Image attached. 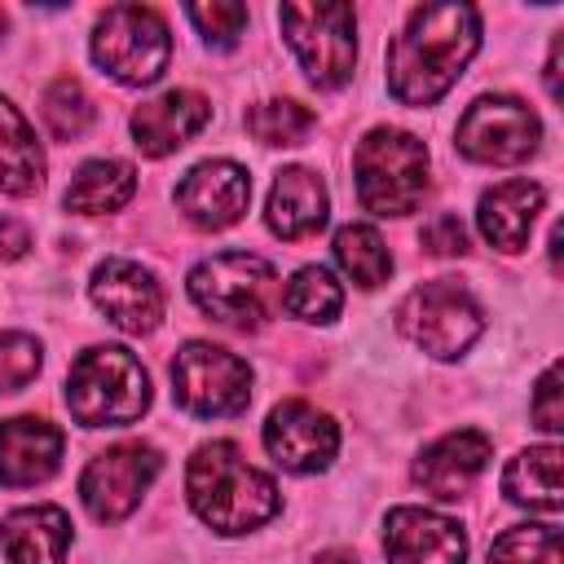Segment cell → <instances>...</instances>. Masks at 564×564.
I'll return each instance as SVG.
<instances>
[{
	"instance_id": "cell-1",
	"label": "cell",
	"mask_w": 564,
	"mask_h": 564,
	"mask_svg": "<svg viewBox=\"0 0 564 564\" xmlns=\"http://www.w3.org/2000/svg\"><path fill=\"white\" fill-rule=\"evenodd\" d=\"M480 48V13L471 4H419L388 44V93L401 106L441 101Z\"/></svg>"
},
{
	"instance_id": "cell-2",
	"label": "cell",
	"mask_w": 564,
	"mask_h": 564,
	"mask_svg": "<svg viewBox=\"0 0 564 564\" xmlns=\"http://www.w3.org/2000/svg\"><path fill=\"white\" fill-rule=\"evenodd\" d=\"M185 494L203 524L216 533H247L278 516L282 498L273 476L251 467L234 441H207L185 467Z\"/></svg>"
},
{
	"instance_id": "cell-3",
	"label": "cell",
	"mask_w": 564,
	"mask_h": 564,
	"mask_svg": "<svg viewBox=\"0 0 564 564\" xmlns=\"http://www.w3.org/2000/svg\"><path fill=\"white\" fill-rule=\"evenodd\" d=\"M66 410L84 427H123L150 410V375L145 366L119 348L101 344L70 361L66 375Z\"/></svg>"
},
{
	"instance_id": "cell-4",
	"label": "cell",
	"mask_w": 564,
	"mask_h": 564,
	"mask_svg": "<svg viewBox=\"0 0 564 564\" xmlns=\"http://www.w3.org/2000/svg\"><path fill=\"white\" fill-rule=\"evenodd\" d=\"M189 295L212 322L229 330H260L282 300V282L269 260L251 251H220L194 264Z\"/></svg>"
},
{
	"instance_id": "cell-5",
	"label": "cell",
	"mask_w": 564,
	"mask_h": 564,
	"mask_svg": "<svg viewBox=\"0 0 564 564\" xmlns=\"http://www.w3.org/2000/svg\"><path fill=\"white\" fill-rule=\"evenodd\" d=\"M357 198L375 216H410L427 194V145L401 128H370L352 154Z\"/></svg>"
},
{
	"instance_id": "cell-6",
	"label": "cell",
	"mask_w": 564,
	"mask_h": 564,
	"mask_svg": "<svg viewBox=\"0 0 564 564\" xmlns=\"http://www.w3.org/2000/svg\"><path fill=\"white\" fill-rule=\"evenodd\" d=\"M397 330L436 361H449L476 344L485 313L458 278H432L397 304Z\"/></svg>"
},
{
	"instance_id": "cell-7",
	"label": "cell",
	"mask_w": 564,
	"mask_h": 564,
	"mask_svg": "<svg viewBox=\"0 0 564 564\" xmlns=\"http://www.w3.org/2000/svg\"><path fill=\"white\" fill-rule=\"evenodd\" d=\"M172 35L150 4H110L93 26V62L119 84H154L167 70Z\"/></svg>"
},
{
	"instance_id": "cell-8",
	"label": "cell",
	"mask_w": 564,
	"mask_h": 564,
	"mask_svg": "<svg viewBox=\"0 0 564 564\" xmlns=\"http://www.w3.org/2000/svg\"><path fill=\"white\" fill-rule=\"evenodd\" d=\"M278 22L291 53L317 88H339L352 79L357 62V13L352 4H282Z\"/></svg>"
},
{
	"instance_id": "cell-9",
	"label": "cell",
	"mask_w": 564,
	"mask_h": 564,
	"mask_svg": "<svg viewBox=\"0 0 564 564\" xmlns=\"http://www.w3.org/2000/svg\"><path fill=\"white\" fill-rule=\"evenodd\" d=\"M172 397L194 419H229L251 401V366L220 344L189 339L172 361Z\"/></svg>"
},
{
	"instance_id": "cell-10",
	"label": "cell",
	"mask_w": 564,
	"mask_h": 564,
	"mask_svg": "<svg viewBox=\"0 0 564 564\" xmlns=\"http://www.w3.org/2000/svg\"><path fill=\"white\" fill-rule=\"evenodd\" d=\"M542 141L538 115L520 97H476L454 132V145L476 163H524Z\"/></svg>"
},
{
	"instance_id": "cell-11",
	"label": "cell",
	"mask_w": 564,
	"mask_h": 564,
	"mask_svg": "<svg viewBox=\"0 0 564 564\" xmlns=\"http://www.w3.org/2000/svg\"><path fill=\"white\" fill-rule=\"evenodd\" d=\"M159 467H163V458L150 441H123V445L101 449L79 476V498H84L88 516L101 524L123 520L141 502V494L150 489Z\"/></svg>"
},
{
	"instance_id": "cell-12",
	"label": "cell",
	"mask_w": 564,
	"mask_h": 564,
	"mask_svg": "<svg viewBox=\"0 0 564 564\" xmlns=\"http://www.w3.org/2000/svg\"><path fill=\"white\" fill-rule=\"evenodd\" d=\"M264 449L273 454L278 467L308 476V471L330 467V458L339 449V427L326 410H317L308 401H282L269 410Z\"/></svg>"
},
{
	"instance_id": "cell-13",
	"label": "cell",
	"mask_w": 564,
	"mask_h": 564,
	"mask_svg": "<svg viewBox=\"0 0 564 564\" xmlns=\"http://www.w3.org/2000/svg\"><path fill=\"white\" fill-rule=\"evenodd\" d=\"M88 295L106 313V322H115L128 335H145V330H154L163 322V286L137 260H119V256L101 260L93 269Z\"/></svg>"
},
{
	"instance_id": "cell-14",
	"label": "cell",
	"mask_w": 564,
	"mask_h": 564,
	"mask_svg": "<svg viewBox=\"0 0 564 564\" xmlns=\"http://www.w3.org/2000/svg\"><path fill=\"white\" fill-rule=\"evenodd\" d=\"M388 564H463L467 533L458 520L427 507H392L383 524Z\"/></svg>"
},
{
	"instance_id": "cell-15",
	"label": "cell",
	"mask_w": 564,
	"mask_h": 564,
	"mask_svg": "<svg viewBox=\"0 0 564 564\" xmlns=\"http://www.w3.org/2000/svg\"><path fill=\"white\" fill-rule=\"evenodd\" d=\"M251 203V176L234 159H207L176 185V207L198 229H229Z\"/></svg>"
},
{
	"instance_id": "cell-16",
	"label": "cell",
	"mask_w": 564,
	"mask_h": 564,
	"mask_svg": "<svg viewBox=\"0 0 564 564\" xmlns=\"http://www.w3.org/2000/svg\"><path fill=\"white\" fill-rule=\"evenodd\" d=\"M494 445L485 432H471V427H458V432H445L441 441H432L419 458H414V485H423V494L441 498V502H454L471 489V480L485 471Z\"/></svg>"
},
{
	"instance_id": "cell-17",
	"label": "cell",
	"mask_w": 564,
	"mask_h": 564,
	"mask_svg": "<svg viewBox=\"0 0 564 564\" xmlns=\"http://www.w3.org/2000/svg\"><path fill=\"white\" fill-rule=\"evenodd\" d=\"M212 119V106L203 93L189 88H172L154 101H141L132 110V145L150 159H163L172 150H181L194 132H203Z\"/></svg>"
},
{
	"instance_id": "cell-18",
	"label": "cell",
	"mask_w": 564,
	"mask_h": 564,
	"mask_svg": "<svg viewBox=\"0 0 564 564\" xmlns=\"http://www.w3.org/2000/svg\"><path fill=\"white\" fill-rule=\"evenodd\" d=\"M62 427L35 414H18L0 423V485L22 489V485H40L57 471L62 463Z\"/></svg>"
},
{
	"instance_id": "cell-19",
	"label": "cell",
	"mask_w": 564,
	"mask_h": 564,
	"mask_svg": "<svg viewBox=\"0 0 564 564\" xmlns=\"http://www.w3.org/2000/svg\"><path fill=\"white\" fill-rule=\"evenodd\" d=\"M326 212H330V194H326V181L317 172H308V167H282L273 176L264 220H269V229L278 238L300 242V238L317 234L326 225Z\"/></svg>"
},
{
	"instance_id": "cell-20",
	"label": "cell",
	"mask_w": 564,
	"mask_h": 564,
	"mask_svg": "<svg viewBox=\"0 0 564 564\" xmlns=\"http://www.w3.org/2000/svg\"><path fill=\"white\" fill-rule=\"evenodd\" d=\"M0 546L9 564H66L70 516L53 502L18 507L0 520Z\"/></svg>"
},
{
	"instance_id": "cell-21",
	"label": "cell",
	"mask_w": 564,
	"mask_h": 564,
	"mask_svg": "<svg viewBox=\"0 0 564 564\" xmlns=\"http://www.w3.org/2000/svg\"><path fill=\"white\" fill-rule=\"evenodd\" d=\"M542 185L538 181H502L494 189L480 194V207H476V220H480V234L489 247L498 251H520L529 242V229L542 212Z\"/></svg>"
},
{
	"instance_id": "cell-22",
	"label": "cell",
	"mask_w": 564,
	"mask_h": 564,
	"mask_svg": "<svg viewBox=\"0 0 564 564\" xmlns=\"http://www.w3.org/2000/svg\"><path fill=\"white\" fill-rule=\"evenodd\" d=\"M40 185H44V150L31 123L22 119V110L9 97H0V189L26 198Z\"/></svg>"
},
{
	"instance_id": "cell-23",
	"label": "cell",
	"mask_w": 564,
	"mask_h": 564,
	"mask_svg": "<svg viewBox=\"0 0 564 564\" xmlns=\"http://www.w3.org/2000/svg\"><path fill=\"white\" fill-rule=\"evenodd\" d=\"M502 494L529 511H560V445H529L502 471Z\"/></svg>"
},
{
	"instance_id": "cell-24",
	"label": "cell",
	"mask_w": 564,
	"mask_h": 564,
	"mask_svg": "<svg viewBox=\"0 0 564 564\" xmlns=\"http://www.w3.org/2000/svg\"><path fill=\"white\" fill-rule=\"evenodd\" d=\"M137 189V172L123 159H93L75 172V181L66 185V207L97 216V212H119Z\"/></svg>"
},
{
	"instance_id": "cell-25",
	"label": "cell",
	"mask_w": 564,
	"mask_h": 564,
	"mask_svg": "<svg viewBox=\"0 0 564 564\" xmlns=\"http://www.w3.org/2000/svg\"><path fill=\"white\" fill-rule=\"evenodd\" d=\"M335 260H339V269H344L357 286H379V282H388V273H392L388 242H383L370 225H344V229L335 234Z\"/></svg>"
},
{
	"instance_id": "cell-26",
	"label": "cell",
	"mask_w": 564,
	"mask_h": 564,
	"mask_svg": "<svg viewBox=\"0 0 564 564\" xmlns=\"http://www.w3.org/2000/svg\"><path fill=\"white\" fill-rule=\"evenodd\" d=\"M282 304H286V313L300 317V322H335L339 308H344V291H339V282H335L330 269L304 264V269L286 282Z\"/></svg>"
},
{
	"instance_id": "cell-27",
	"label": "cell",
	"mask_w": 564,
	"mask_h": 564,
	"mask_svg": "<svg viewBox=\"0 0 564 564\" xmlns=\"http://www.w3.org/2000/svg\"><path fill=\"white\" fill-rule=\"evenodd\" d=\"M247 132L260 145H300L313 132V110H304L291 97H273L247 110Z\"/></svg>"
},
{
	"instance_id": "cell-28",
	"label": "cell",
	"mask_w": 564,
	"mask_h": 564,
	"mask_svg": "<svg viewBox=\"0 0 564 564\" xmlns=\"http://www.w3.org/2000/svg\"><path fill=\"white\" fill-rule=\"evenodd\" d=\"M40 115H44V123H48V132H53L57 141H75V137L93 123V101H88V93H84L79 79L62 75V79H53V84L44 88Z\"/></svg>"
},
{
	"instance_id": "cell-29",
	"label": "cell",
	"mask_w": 564,
	"mask_h": 564,
	"mask_svg": "<svg viewBox=\"0 0 564 564\" xmlns=\"http://www.w3.org/2000/svg\"><path fill=\"white\" fill-rule=\"evenodd\" d=\"M489 564H560V529L555 524H516L494 538Z\"/></svg>"
},
{
	"instance_id": "cell-30",
	"label": "cell",
	"mask_w": 564,
	"mask_h": 564,
	"mask_svg": "<svg viewBox=\"0 0 564 564\" xmlns=\"http://www.w3.org/2000/svg\"><path fill=\"white\" fill-rule=\"evenodd\" d=\"M40 375V344L22 330H4L0 335V397L26 388Z\"/></svg>"
},
{
	"instance_id": "cell-31",
	"label": "cell",
	"mask_w": 564,
	"mask_h": 564,
	"mask_svg": "<svg viewBox=\"0 0 564 564\" xmlns=\"http://www.w3.org/2000/svg\"><path fill=\"white\" fill-rule=\"evenodd\" d=\"M185 18L198 26V35L216 48H229L247 26V4H189Z\"/></svg>"
},
{
	"instance_id": "cell-32",
	"label": "cell",
	"mask_w": 564,
	"mask_h": 564,
	"mask_svg": "<svg viewBox=\"0 0 564 564\" xmlns=\"http://www.w3.org/2000/svg\"><path fill=\"white\" fill-rule=\"evenodd\" d=\"M423 247L432 256H463L467 251V229L454 212H436L427 225H423Z\"/></svg>"
},
{
	"instance_id": "cell-33",
	"label": "cell",
	"mask_w": 564,
	"mask_h": 564,
	"mask_svg": "<svg viewBox=\"0 0 564 564\" xmlns=\"http://www.w3.org/2000/svg\"><path fill=\"white\" fill-rule=\"evenodd\" d=\"M533 419H538L542 432H560L564 427V414H560V361H551L546 375L533 388Z\"/></svg>"
},
{
	"instance_id": "cell-34",
	"label": "cell",
	"mask_w": 564,
	"mask_h": 564,
	"mask_svg": "<svg viewBox=\"0 0 564 564\" xmlns=\"http://www.w3.org/2000/svg\"><path fill=\"white\" fill-rule=\"evenodd\" d=\"M26 247H31V234H26V225H22V220H9V216H0V264H4V260H18Z\"/></svg>"
},
{
	"instance_id": "cell-35",
	"label": "cell",
	"mask_w": 564,
	"mask_h": 564,
	"mask_svg": "<svg viewBox=\"0 0 564 564\" xmlns=\"http://www.w3.org/2000/svg\"><path fill=\"white\" fill-rule=\"evenodd\" d=\"M546 93L551 101H560V40L551 44V57H546Z\"/></svg>"
},
{
	"instance_id": "cell-36",
	"label": "cell",
	"mask_w": 564,
	"mask_h": 564,
	"mask_svg": "<svg viewBox=\"0 0 564 564\" xmlns=\"http://www.w3.org/2000/svg\"><path fill=\"white\" fill-rule=\"evenodd\" d=\"M313 564H357V555H352V551H344V546H330V551H322Z\"/></svg>"
}]
</instances>
